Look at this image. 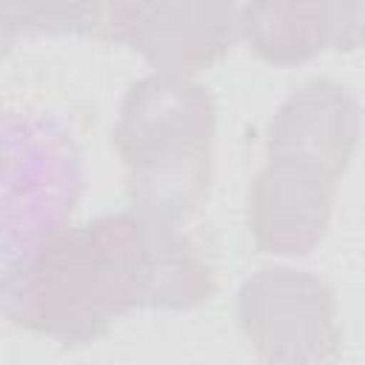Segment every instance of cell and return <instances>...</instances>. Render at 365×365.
I'll list each match as a JSON object with an SVG mask.
<instances>
[{
    "label": "cell",
    "mask_w": 365,
    "mask_h": 365,
    "mask_svg": "<svg viewBox=\"0 0 365 365\" xmlns=\"http://www.w3.org/2000/svg\"><path fill=\"white\" fill-rule=\"evenodd\" d=\"M6 268L63 231L83 185L80 151L54 117H23L20 134L6 123Z\"/></svg>",
    "instance_id": "3957f363"
},
{
    "label": "cell",
    "mask_w": 365,
    "mask_h": 365,
    "mask_svg": "<svg viewBox=\"0 0 365 365\" xmlns=\"http://www.w3.org/2000/svg\"><path fill=\"white\" fill-rule=\"evenodd\" d=\"M240 328L259 365H336L342 328L334 288L302 268L268 265L237 294Z\"/></svg>",
    "instance_id": "277c9868"
},
{
    "label": "cell",
    "mask_w": 365,
    "mask_h": 365,
    "mask_svg": "<svg viewBox=\"0 0 365 365\" xmlns=\"http://www.w3.org/2000/svg\"><path fill=\"white\" fill-rule=\"evenodd\" d=\"M336 174L299 157H265L248 188V228L259 251H314L334 214Z\"/></svg>",
    "instance_id": "8992f818"
},
{
    "label": "cell",
    "mask_w": 365,
    "mask_h": 365,
    "mask_svg": "<svg viewBox=\"0 0 365 365\" xmlns=\"http://www.w3.org/2000/svg\"><path fill=\"white\" fill-rule=\"evenodd\" d=\"M240 37L271 66H299L322 51L365 48V3H248Z\"/></svg>",
    "instance_id": "ba28073f"
},
{
    "label": "cell",
    "mask_w": 365,
    "mask_h": 365,
    "mask_svg": "<svg viewBox=\"0 0 365 365\" xmlns=\"http://www.w3.org/2000/svg\"><path fill=\"white\" fill-rule=\"evenodd\" d=\"M359 131L362 108L356 97L328 77H311L274 111L265 157H299L339 177L356 151Z\"/></svg>",
    "instance_id": "52a82bcc"
},
{
    "label": "cell",
    "mask_w": 365,
    "mask_h": 365,
    "mask_svg": "<svg viewBox=\"0 0 365 365\" xmlns=\"http://www.w3.org/2000/svg\"><path fill=\"white\" fill-rule=\"evenodd\" d=\"M111 40L128 43L157 71L188 77L217 63L240 34L234 3H108Z\"/></svg>",
    "instance_id": "5b68a950"
},
{
    "label": "cell",
    "mask_w": 365,
    "mask_h": 365,
    "mask_svg": "<svg viewBox=\"0 0 365 365\" xmlns=\"http://www.w3.org/2000/svg\"><path fill=\"white\" fill-rule=\"evenodd\" d=\"M214 271L185 228L134 208L63 228L3 277L6 317L83 345L134 308L188 311L214 297Z\"/></svg>",
    "instance_id": "6da1fadb"
},
{
    "label": "cell",
    "mask_w": 365,
    "mask_h": 365,
    "mask_svg": "<svg viewBox=\"0 0 365 365\" xmlns=\"http://www.w3.org/2000/svg\"><path fill=\"white\" fill-rule=\"evenodd\" d=\"M46 31V34H88L97 40H111V20H108V3H88V6H3V31L6 40L11 31Z\"/></svg>",
    "instance_id": "9c48e42d"
},
{
    "label": "cell",
    "mask_w": 365,
    "mask_h": 365,
    "mask_svg": "<svg viewBox=\"0 0 365 365\" xmlns=\"http://www.w3.org/2000/svg\"><path fill=\"white\" fill-rule=\"evenodd\" d=\"M214 134L217 106L205 86L165 71L140 77L111 128L128 171L131 208L160 225L185 228L208 200Z\"/></svg>",
    "instance_id": "7a4b0ae2"
}]
</instances>
